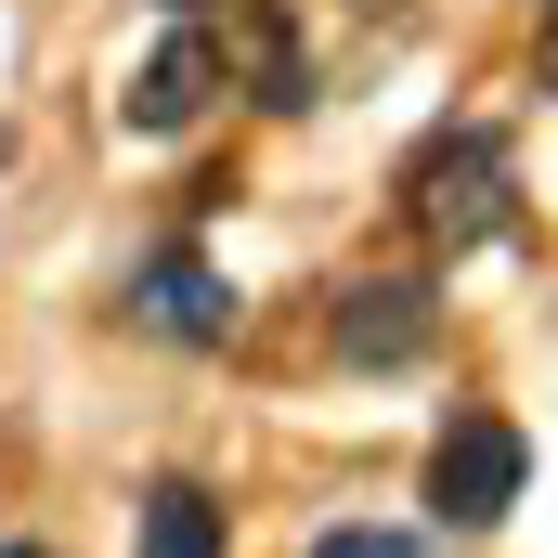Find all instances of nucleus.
Segmentation results:
<instances>
[{"mask_svg":"<svg viewBox=\"0 0 558 558\" xmlns=\"http://www.w3.org/2000/svg\"><path fill=\"white\" fill-rule=\"evenodd\" d=\"M403 221H416L441 260H454V247H494V234L520 221V156H507V131H441V143H416V169H403Z\"/></svg>","mask_w":558,"mask_h":558,"instance_id":"obj_1","label":"nucleus"},{"mask_svg":"<svg viewBox=\"0 0 558 558\" xmlns=\"http://www.w3.org/2000/svg\"><path fill=\"white\" fill-rule=\"evenodd\" d=\"M520 481H533V441L494 416V403L441 416V441H428V507H441V533H494V520L520 507Z\"/></svg>","mask_w":558,"mask_h":558,"instance_id":"obj_2","label":"nucleus"},{"mask_svg":"<svg viewBox=\"0 0 558 558\" xmlns=\"http://www.w3.org/2000/svg\"><path fill=\"white\" fill-rule=\"evenodd\" d=\"M312 558H441L428 533H390V520H338V533H312Z\"/></svg>","mask_w":558,"mask_h":558,"instance_id":"obj_8","label":"nucleus"},{"mask_svg":"<svg viewBox=\"0 0 558 558\" xmlns=\"http://www.w3.org/2000/svg\"><path fill=\"white\" fill-rule=\"evenodd\" d=\"M546 92H558V0H546Z\"/></svg>","mask_w":558,"mask_h":558,"instance_id":"obj_9","label":"nucleus"},{"mask_svg":"<svg viewBox=\"0 0 558 558\" xmlns=\"http://www.w3.org/2000/svg\"><path fill=\"white\" fill-rule=\"evenodd\" d=\"M0 558H39V546H0Z\"/></svg>","mask_w":558,"mask_h":558,"instance_id":"obj_11","label":"nucleus"},{"mask_svg":"<svg viewBox=\"0 0 558 558\" xmlns=\"http://www.w3.org/2000/svg\"><path fill=\"white\" fill-rule=\"evenodd\" d=\"M234 52H247V92L299 118L312 105V52H299V26H286V0H234Z\"/></svg>","mask_w":558,"mask_h":558,"instance_id":"obj_6","label":"nucleus"},{"mask_svg":"<svg viewBox=\"0 0 558 558\" xmlns=\"http://www.w3.org/2000/svg\"><path fill=\"white\" fill-rule=\"evenodd\" d=\"M131 325L182 338V351H221V338H234V286L208 274L195 247H156V260L131 274Z\"/></svg>","mask_w":558,"mask_h":558,"instance_id":"obj_4","label":"nucleus"},{"mask_svg":"<svg viewBox=\"0 0 558 558\" xmlns=\"http://www.w3.org/2000/svg\"><path fill=\"white\" fill-rule=\"evenodd\" d=\"M221 78H234V65H221V39H208V26L182 13V26H169V39H156V52L131 65L118 118H131L143 143H169V131H195V118H208V92H221Z\"/></svg>","mask_w":558,"mask_h":558,"instance_id":"obj_3","label":"nucleus"},{"mask_svg":"<svg viewBox=\"0 0 558 558\" xmlns=\"http://www.w3.org/2000/svg\"><path fill=\"white\" fill-rule=\"evenodd\" d=\"M143 558H221V507H208V481H143Z\"/></svg>","mask_w":558,"mask_h":558,"instance_id":"obj_7","label":"nucleus"},{"mask_svg":"<svg viewBox=\"0 0 558 558\" xmlns=\"http://www.w3.org/2000/svg\"><path fill=\"white\" fill-rule=\"evenodd\" d=\"M169 13H208V0H169Z\"/></svg>","mask_w":558,"mask_h":558,"instance_id":"obj_10","label":"nucleus"},{"mask_svg":"<svg viewBox=\"0 0 558 558\" xmlns=\"http://www.w3.org/2000/svg\"><path fill=\"white\" fill-rule=\"evenodd\" d=\"M428 338H441V286H351L338 299V364H364V377H390V364H416Z\"/></svg>","mask_w":558,"mask_h":558,"instance_id":"obj_5","label":"nucleus"}]
</instances>
